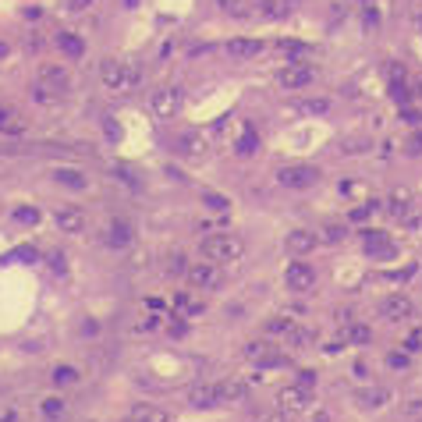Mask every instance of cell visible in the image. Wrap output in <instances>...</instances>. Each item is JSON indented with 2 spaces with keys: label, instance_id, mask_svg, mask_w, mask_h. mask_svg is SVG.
Instances as JSON below:
<instances>
[{
  "label": "cell",
  "instance_id": "obj_1",
  "mask_svg": "<svg viewBox=\"0 0 422 422\" xmlns=\"http://www.w3.org/2000/svg\"><path fill=\"white\" fill-rule=\"evenodd\" d=\"M199 249H202V256H206L209 263H235V259L245 256V242H242L238 235H228V231L202 238Z\"/></svg>",
  "mask_w": 422,
  "mask_h": 422
},
{
  "label": "cell",
  "instance_id": "obj_2",
  "mask_svg": "<svg viewBox=\"0 0 422 422\" xmlns=\"http://www.w3.org/2000/svg\"><path fill=\"white\" fill-rule=\"evenodd\" d=\"M100 78H103V86L107 89H114V93H128V89H135L139 82H142V71L135 68V64H124V61H103L100 64Z\"/></svg>",
  "mask_w": 422,
  "mask_h": 422
},
{
  "label": "cell",
  "instance_id": "obj_3",
  "mask_svg": "<svg viewBox=\"0 0 422 422\" xmlns=\"http://www.w3.org/2000/svg\"><path fill=\"white\" fill-rule=\"evenodd\" d=\"M184 277H188V284L195 288V291H217L221 284H224V274H221V266L217 263H192L188 270H184Z\"/></svg>",
  "mask_w": 422,
  "mask_h": 422
},
{
  "label": "cell",
  "instance_id": "obj_4",
  "mask_svg": "<svg viewBox=\"0 0 422 422\" xmlns=\"http://www.w3.org/2000/svg\"><path fill=\"white\" fill-rule=\"evenodd\" d=\"M312 78H316V71H312L309 64H302V61H291V64H284V68L277 71V82H281V89H288V93L312 86Z\"/></svg>",
  "mask_w": 422,
  "mask_h": 422
},
{
  "label": "cell",
  "instance_id": "obj_5",
  "mask_svg": "<svg viewBox=\"0 0 422 422\" xmlns=\"http://www.w3.org/2000/svg\"><path fill=\"white\" fill-rule=\"evenodd\" d=\"M149 110H153L156 117H174V114L181 110V89H174V86L153 89V93H149Z\"/></svg>",
  "mask_w": 422,
  "mask_h": 422
},
{
  "label": "cell",
  "instance_id": "obj_6",
  "mask_svg": "<svg viewBox=\"0 0 422 422\" xmlns=\"http://www.w3.org/2000/svg\"><path fill=\"white\" fill-rule=\"evenodd\" d=\"M277 181H281L284 188H312V184L320 181V170L309 167V163H291V167H281Z\"/></svg>",
  "mask_w": 422,
  "mask_h": 422
},
{
  "label": "cell",
  "instance_id": "obj_7",
  "mask_svg": "<svg viewBox=\"0 0 422 422\" xmlns=\"http://www.w3.org/2000/svg\"><path fill=\"white\" fill-rule=\"evenodd\" d=\"M411 312H415V305H411V298H408V295H401V291H394V295H387V298L380 302V316H383V320H390V323L411 320Z\"/></svg>",
  "mask_w": 422,
  "mask_h": 422
},
{
  "label": "cell",
  "instance_id": "obj_8",
  "mask_svg": "<svg viewBox=\"0 0 422 422\" xmlns=\"http://www.w3.org/2000/svg\"><path fill=\"white\" fill-rule=\"evenodd\" d=\"M284 284L291 288V291H312L316 288V270L309 266V263H288V270H284Z\"/></svg>",
  "mask_w": 422,
  "mask_h": 422
},
{
  "label": "cell",
  "instance_id": "obj_9",
  "mask_svg": "<svg viewBox=\"0 0 422 422\" xmlns=\"http://www.w3.org/2000/svg\"><path fill=\"white\" fill-rule=\"evenodd\" d=\"M277 404H281L284 411H309V404H312V390H305V387H298V383L281 387Z\"/></svg>",
  "mask_w": 422,
  "mask_h": 422
},
{
  "label": "cell",
  "instance_id": "obj_10",
  "mask_svg": "<svg viewBox=\"0 0 422 422\" xmlns=\"http://www.w3.org/2000/svg\"><path fill=\"white\" fill-rule=\"evenodd\" d=\"M383 206H387V213H390L394 221H404V224H411V221H415V202H411V195H408L404 188L390 192Z\"/></svg>",
  "mask_w": 422,
  "mask_h": 422
},
{
  "label": "cell",
  "instance_id": "obj_11",
  "mask_svg": "<svg viewBox=\"0 0 422 422\" xmlns=\"http://www.w3.org/2000/svg\"><path fill=\"white\" fill-rule=\"evenodd\" d=\"M54 224L64 235H78V231H86V213H82L78 206H61L57 213H54Z\"/></svg>",
  "mask_w": 422,
  "mask_h": 422
},
{
  "label": "cell",
  "instance_id": "obj_12",
  "mask_svg": "<svg viewBox=\"0 0 422 422\" xmlns=\"http://www.w3.org/2000/svg\"><path fill=\"white\" fill-rule=\"evenodd\" d=\"M245 358L256 362V365H281V362H284V355H281L274 344H266V341H252V344H245Z\"/></svg>",
  "mask_w": 422,
  "mask_h": 422
},
{
  "label": "cell",
  "instance_id": "obj_13",
  "mask_svg": "<svg viewBox=\"0 0 422 422\" xmlns=\"http://www.w3.org/2000/svg\"><path fill=\"white\" fill-rule=\"evenodd\" d=\"M188 404L192 408H217L221 404L217 383H195V387H188Z\"/></svg>",
  "mask_w": 422,
  "mask_h": 422
},
{
  "label": "cell",
  "instance_id": "obj_14",
  "mask_svg": "<svg viewBox=\"0 0 422 422\" xmlns=\"http://www.w3.org/2000/svg\"><path fill=\"white\" fill-rule=\"evenodd\" d=\"M25 128H29V121L22 117V110L0 103V135H25Z\"/></svg>",
  "mask_w": 422,
  "mask_h": 422
},
{
  "label": "cell",
  "instance_id": "obj_15",
  "mask_svg": "<svg viewBox=\"0 0 422 422\" xmlns=\"http://www.w3.org/2000/svg\"><path fill=\"white\" fill-rule=\"evenodd\" d=\"M362 245H365V252L376 256V259H390V256H394V245H390V238H387L383 231H362Z\"/></svg>",
  "mask_w": 422,
  "mask_h": 422
},
{
  "label": "cell",
  "instance_id": "obj_16",
  "mask_svg": "<svg viewBox=\"0 0 422 422\" xmlns=\"http://www.w3.org/2000/svg\"><path fill=\"white\" fill-rule=\"evenodd\" d=\"M40 86H47V89H54V93L61 96V93H68V86H71V78H68V71H64V68H54V64H43V68H40Z\"/></svg>",
  "mask_w": 422,
  "mask_h": 422
},
{
  "label": "cell",
  "instance_id": "obj_17",
  "mask_svg": "<svg viewBox=\"0 0 422 422\" xmlns=\"http://www.w3.org/2000/svg\"><path fill=\"white\" fill-rule=\"evenodd\" d=\"M284 245H288V252H291V256H309V252L320 245V235H312V231H302V228H298V231H291V235H288V242H284Z\"/></svg>",
  "mask_w": 422,
  "mask_h": 422
},
{
  "label": "cell",
  "instance_id": "obj_18",
  "mask_svg": "<svg viewBox=\"0 0 422 422\" xmlns=\"http://www.w3.org/2000/svg\"><path fill=\"white\" fill-rule=\"evenodd\" d=\"M128 422H170V415L163 408H156V404H131Z\"/></svg>",
  "mask_w": 422,
  "mask_h": 422
},
{
  "label": "cell",
  "instance_id": "obj_19",
  "mask_svg": "<svg viewBox=\"0 0 422 422\" xmlns=\"http://www.w3.org/2000/svg\"><path fill=\"white\" fill-rule=\"evenodd\" d=\"M177 153L181 156H202L206 153V139L199 135V131H184V135H177Z\"/></svg>",
  "mask_w": 422,
  "mask_h": 422
},
{
  "label": "cell",
  "instance_id": "obj_20",
  "mask_svg": "<svg viewBox=\"0 0 422 422\" xmlns=\"http://www.w3.org/2000/svg\"><path fill=\"white\" fill-rule=\"evenodd\" d=\"M228 54L238 57V61H249V57H259V54H263V43H259V40H231V43H228Z\"/></svg>",
  "mask_w": 422,
  "mask_h": 422
},
{
  "label": "cell",
  "instance_id": "obj_21",
  "mask_svg": "<svg viewBox=\"0 0 422 422\" xmlns=\"http://www.w3.org/2000/svg\"><path fill=\"white\" fill-rule=\"evenodd\" d=\"M217 394H221V404H235V401H242L245 397V383L242 380H217Z\"/></svg>",
  "mask_w": 422,
  "mask_h": 422
},
{
  "label": "cell",
  "instance_id": "obj_22",
  "mask_svg": "<svg viewBox=\"0 0 422 422\" xmlns=\"http://www.w3.org/2000/svg\"><path fill=\"white\" fill-rule=\"evenodd\" d=\"M54 181L57 184H64V188H75V192H82L89 181H86V174L82 170H75V167H57L54 170Z\"/></svg>",
  "mask_w": 422,
  "mask_h": 422
},
{
  "label": "cell",
  "instance_id": "obj_23",
  "mask_svg": "<svg viewBox=\"0 0 422 422\" xmlns=\"http://www.w3.org/2000/svg\"><path fill=\"white\" fill-rule=\"evenodd\" d=\"M107 245H110V249H124V245H131V224L114 221V224L107 228Z\"/></svg>",
  "mask_w": 422,
  "mask_h": 422
},
{
  "label": "cell",
  "instance_id": "obj_24",
  "mask_svg": "<svg viewBox=\"0 0 422 422\" xmlns=\"http://www.w3.org/2000/svg\"><path fill=\"white\" fill-rule=\"evenodd\" d=\"M174 312H177L181 320L199 316V312H202V302H199L195 295H188V291H177V295H174Z\"/></svg>",
  "mask_w": 422,
  "mask_h": 422
},
{
  "label": "cell",
  "instance_id": "obj_25",
  "mask_svg": "<svg viewBox=\"0 0 422 422\" xmlns=\"http://www.w3.org/2000/svg\"><path fill=\"white\" fill-rule=\"evenodd\" d=\"M57 47H61V54L71 57V61L86 54V43H82V36H75V33H61V36H57Z\"/></svg>",
  "mask_w": 422,
  "mask_h": 422
},
{
  "label": "cell",
  "instance_id": "obj_26",
  "mask_svg": "<svg viewBox=\"0 0 422 422\" xmlns=\"http://www.w3.org/2000/svg\"><path fill=\"white\" fill-rule=\"evenodd\" d=\"M235 149H238V156H252V153L259 149V135H256V128H252V124H245V128H242V135H238Z\"/></svg>",
  "mask_w": 422,
  "mask_h": 422
},
{
  "label": "cell",
  "instance_id": "obj_27",
  "mask_svg": "<svg viewBox=\"0 0 422 422\" xmlns=\"http://www.w3.org/2000/svg\"><path fill=\"white\" fill-rule=\"evenodd\" d=\"M390 401V390H383V387H373V390H362L358 394V404L362 408H380V404H387Z\"/></svg>",
  "mask_w": 422,
  "mask_h": 422
},
{
  "label": "cell",
  "instance_id": "obj_28",
  "mask_svg": "<svg viewBox=\"0 0 422 422\" xmlns=\"http://www.w3.org/2000/svg\"><path fill=\"white\" fill-rule=\"evenodd\" d=\"M295 110H298V114H309V117H312V114H327V110H330V100H298Z\"/></svg>",
  "mask_w": 422,
  "mask_h": 422
},
{
  "label": "cell",
  "instance_id": "obj_29",
  "mask_svg": "<svg viewBox=\"0 0 422 422\" xmlns=\"http://www.w3.org/2000/svg\"><path fill=\"white\" fill-rule=\"evenodd\" d=\"M54 383H57V387L78 383V369H75V365H57V369H54Z\"/></svg>",
  "mask_w": 422,
  "mask_h": 422
},
{
  "label": "cell",
  "instance_id": "obj_30",
  "mask_svg": "<svg viewBox=\"0 0 422 422\" xmlns=\"http://www.w3.org/2000/svg\"><path fill=\"white\" fill-rule=\"evenodd\" d=\"M43 415H47V418H64V415H68V404H64L61 397H47V401H43Z\"/></svg>",
  "mask_w": 422,
  "mask_h": 422
},
{
  "label": "cell",
  "instance_id": "obj_31",
  "mask_svg": "<svg viewBox=\"0 0 422 422\" xmlns=\"http://www.w3.org/2000/svg\"><path fill=\"white\" fill-rule=\"evenodd\" d=\"M291 330H295V320H288V316H274V320L266 323V334H284V337H288Z\"/></svg>",
  "mask_w": 422,
  "mask_h": 422
},
{
  "label": "cell",
  "instance_id": "obj_32",
  "mask_svg": "<svg viewBox=\"0 0 422 422\" xmlns=\"http://www.w3.org/2000/svg\"><path fill=\"white\" fill-rule=\"evenodd\" d=\"M284 11H288V8L281 4V0H259V15H263V18H281Z\"/></svg>",
  "mask_w": 422,
  "mask_h": 422
},
{
  "label": "cell",
  "instance_id": "obj_33",
  "mask_svg": "<svg viewBox=\"0 0 422 422\" xmlns=\"http://www.w3.org/2000/svg\"><path fill=\"white\" fill-rule=\"evenodd\" d=\"M202 202H206L209 209H213V213H224V209L231 206V202H228L224 195H217V192H206V195H202Z\"/></svg>",
  "mask_w": 422,
  "mask_h": 422
},
{
  "label": "cell",
  "instance_id": "obj_34",
  "mask_svg": "<svg viewBox=\"0 0 422 422\" xmlns=\"http://www.w3.org/2000/svg\"><path fill=\"white\" fill-rule=\"evenodd\" d=\"M344 224H327L323 228V242H330V245H337V242H344Z\"/></svg>",
  "mask_w": 422,
  "mask_h": 422
},
{
  "label": "cell",
  "instance_id": "obj_35",
  "mask_svg": "<svg viewBox=\"0 0 422 422\" xmlns=\"http://www.w3.org/2000/svg\"><path fill=\"white\" fill-rule=\"evenodd\" d=\"M387 78H390V86H401V82H408V71H404L397 61H390V64H387Z\"/></svg>",
  "mask_w": 422,
  "mask_h": 422
},
{
  "label": "cell",
  "instance_id": "obj_36",
  "mask_svg": "<svg viewBox=\"0 0 422 422\" xmlns=\"http://www.w3.org/2000/svg\"><path fill=\"white\" fill-rule=\"evenodd\" d=\"M348 337H351V341H358V344H365V341H369L373 334H369V327H362V323H355V327L348 330Z\"/></svg>",
  "mask_w": 422,
  "mask_h": 422
},
{
  "label": "cell",
  "instance_id": "obj_37",
  "mask_svg": "<svg viewBox=\"0 0 422 422\" xmlns=\"http://www.w3.org/2000/svg\"><path fill=\"white\" fill-rule=\"evenodd\" d=\"M295 383H298V387H305V390H312V387H316V373H312V369H302Z\"/></svg>",
  "mask_w": 422,
  "mask_h": 422
},
{
  "label": "cell",
  "instance_id": "obj_38",
  "mask_svg": "<svg viewBox=\"0 0 422 422\" xmlns=\"http://www.w3.org/2000/svg\"><path fill=\"white\" fill-rule=\"evenodd\" d=\"M404 146H408V153H411V156H422V131L408 135V142H404Z\"/></svg>",
  "mask_w": 422,
  "mask_h": 422
},
{
  "label": "cell",
  "instance_id": "obj_39",
  "mask_svg": "<svg viewBox=\"0 0 422 422\" xmlns=\"http://www.w3.org/2000/svg\"><path fill=\"white\" fill-rule=\"evenodd\" d=\"M15 221H22V224H36V221H40V209H18Z\"/></svg>",
  "mask_w": 422,
  "mask_h": 422
},
{
  "label": "cell",
  "instance_id": "obj_40",
  "mask_svg": "<svg viewBox=\"0 0 422 422\" xmlns=\"http://www.w3.org/2000/svg\"><path fill=\"white\" fill-rule=\"evenodd\" d=\"M376 209V202H365V206H358V209H351V221H365L369 213Z\"/></svg>",
  "mask_w": 422,
  "mask_h": 422
},
{
  "label": "cell",
  "instance_id": "obj_41",
  "mask_svg": "<svg viewBox=\"0 0 422 422\" xmlns=\"http://www.w3.org/2000/svg\"><path fill=\"white\" fill-rule=\"evenodd\" d=\"M167 270H170V274H184L188 266H184V259H181V256H170V259H167Z\"/></svg>",
  "mask_w": 422,
  "mask_h": 422
},
{
  "label": "cell",
  "instance_id": "obj_42",
  "mask_svg": "<svg viewBox=\"0 0 422 422\" xmlns=\"http://www.w3.org/2000/svg\"><path fill=\"white\" fill-rule=\"evenodd\" d=\"M281 50H288V54H302L305 47H302V43H291V40H281Z\"/></svg>",
  "mask_w": 422,
  "mask_h": 422
},
{
  "label": "cell",
  "instance_id": "obj_43",
  "mask_svg": "<svg viewBox=\"0 0 422 422\" xmlns=\"http://www.w3.org/2000/svg\"><path fill=\"white\" fill-rule=\"evenodd\" d=\"M139 327H142V330H156V327H160V316H146Z\"/></svg>",
  "mask_w": 422,
  "mask_h": 422
},
{
  "label": "cell",
  "instance_id": "obj_44",
  "mask_svg": "<svg viewBox=\"0 0 422 422\" xmlns=\"http://www.w3.org/2000/svg\"><path fill=\"white\" fill-rule=\"evenodd\" d=\"M68 4H71L75 11H86V8H93V4H96V0H68Z\"/></svg>",
  "mask_w": 422,
  "mask_h": 422
},
{
  "label": "cell",
  "instance_id": "obj_45",
  "mask_svg": "<svg viewBox=\"0 0 422 422\" xmlns=\"http://www.w3.org/2000/svg\"><path fill=\"white\" fill-rule=\"evenodd\" d=\"M221 8H228V11H242V0H221Z\"/></svg>",
  "mask_w": 422,
  "mask_h": 422
},
{
  "label": "cell",
  "instance_id": "obj_46",
  "mask_svg": "<svg viewBox=\"0 0 422 422\" xmlns=\"http://www.w3.org/2000/svg\"><path fill=\"white\" fill-rule=\"evenodd\" d=\"M404 121H408V124H418V121H422V114H415V110H404Z\"/></svg>",
  "mask_w": 422,
  "mask_h": 422
},
{
  "label": "cell",
  "instance_id": "obj_47",
  "mask_svg": "<svg viewBox=\"0 0 422 422\" xmlns=\"http://www.w3.org/2000/svg\"><path fill=\"white\" fill-rule=\"evenodd\" d=\"M50 266H54L57 274H64V256H54V259H50Z\"/></svg>",
  "mask_w": 422,
  "mask_h": 422
},
{
  "label": "cell",
  "instance_id": "obj_48",
  "mask_svg": "<svg viewBox=\"0 0 422 422\" xmlns=\"http://www.w3.org/2000/svg\"><path fill=\"white\" fill-rule=\"evenodd\" d=\"M8 50H11V47H8L4 40H0V57H8Z\"/></svg>",
  "mask_w": 422,
  "mask_h": 422
},
{
  "label": "cell",
  "instance_id": "obj_49",
  "mask_svg": "<svg viewBox=\"0 0 422 422\" xmlns=\"http://www.w3.org/2000/svg\"><path fill=\"white\" fill-rule=\"evenodd\" d=\"M124 4H128V8H131V4H135V0H124Z\"/></svg>",
  "mask_w": 422,
  "mask_h": 422
}]
</instances>
